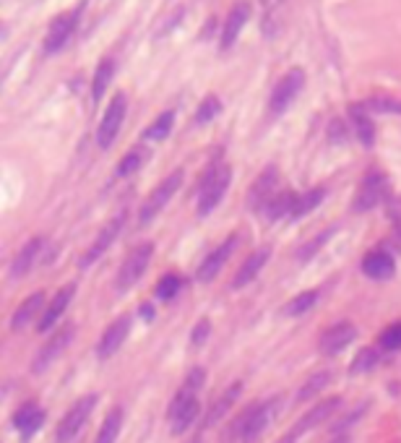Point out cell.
<instances>
[{"label":"cell","mask_w":401,"mask_h":443,"mask_svg":"<svg viewBox=\"0 0 401 443\" xmlns=\"http://www.w3.org/2000/svg\"><path fill=\"white\" fill-rule=\"evenodd\" d=\"M276 404L279 399H271V401H256V404H250L245 407V412L232 420L227 431L222 433V441L224 443H232V441H242V443H253L258 438L260 433L269 428V422L274 420V412H276Z\"/></svg>","instance_id":"obj_1"},{"label":"cell","mask_w":401,"mask_h":443,"mask_svg":"<svg viewBox=\"0 0 401 443\" xmlns=\"http://www.w3.org/2000/svg\"><path fill=\"white\" fill-rule=\"evenodd\" d=\"M229 180H232V170L227 164H211L208 167L206 177L201 183V193H198V214L206 216L217 209V204L224 198V191L229 188Z\"/></svg>","instance_id":"obj_2"},{"label":"cell","mask_w":401,"mask_h":443,"mask_svg":"<svg viewBox=\"0 0 401 443\" xmlns=\"http://www.w3.org/2000/svg\"><path fill=\"white\" fill-rule=\"evenodd\" d=\"M152 256H154V243H141V245H136V248L128 253V259L123 261V266L118 271V279H115V287L118 292H125L130 290L136 281L141 279L146 269H149V263H152Z\"/></svg>","instance_id":"obj_3"},{"label":"cell","mask_w":401,"mask_h":443,"mask_svg":"<svg viewBox=\"0 0 401 443\" xmlns=\"http://www.w3.org/2000/svg\"><path fill=\"white\" fill-rule=\"evenodd\" d=\"M97 407V394H87L78 401H73V407L65 412L63 420L57 422V431H55V441L57 443H68L78 435V431L84 428V422L89 420L91 410Z\"/></svg>","instance_id":"obj_4"},{"label":"cell","mask_w":401,"mask_h":443,"mask_svg":"<svg viewBox=\"0 0 401 443\" xmlns=\"http://www.w3.org/2000/svg\"><path fill=\"white\" fill-rule=\"evenodd\" d=\"M125 112H128V99L123 92H118L115 97L109 99L107 110H105V115L99 120V128H97V144L99 149H109L115 139H118L120 133V125H123V120H125Z\"/></svg>","instance_id":"obj_5"},{"label":"cell","mask_w":401,"mask_h":443,"mask_svg":"<svg viewBox=\"0 0 401 443\" xmlns=\"http://www.w3.org/2000/svg\"><path fill=\"white\" fill-rule=\"evenodd\" d=\"M386 193H389L386 175L380 173V170H370V173L362 177V183H359V191L357 196H355V201H352V209H355L357 214H365V211L375 209L378 204H383Z\"/></svg>","instance_id":"obj_6"},{"label":"cell","mask_w":401,"mask_h":443,"mask_svg":"<svg viewBox=\"0 0 401 443\" xmlns=\"http://www.w3.org/2000/svg\"><path fill=\"white\" fill-rule=\"evenodd\" d=\"M305 87V73L303 68H292L289 73H284L279 81H276V87L271 92V99H269V112H271L274 118L276 115H282L284 110L292 105L297 94L303 92Z\"/></svg>","instance_id":"obj_7"},{"label":"cell","mask_w":401,"mask_h":443,"mask_svg":"<svg viewBox=\"0 0 401 443\" xmlns=\"http://www.w3.org/2000/svg\"><path fill=\"white\" fill-rule=\"evenodd\" d=\"M180 185H183V170H175V173L167 175L162 183H159L152 191L149 201L141 206V211H139V222H141V225L152 222L154 216L159 214L164 206H167V201H170V198H172V196L180 191Z\"/></svg>","instance_id":"obj_8"},{"label":"cell","mask_w":401,"mask_h":443,"mask_svg":"<svg viewBox=\"0 0 401 443\" xmlns=\"http://www.w3.org/2000/svg\"><path fill=\"white\" fill-rule=\"evenodd\" d=\"M81 11H84V3L76 6L73 11L57 16V19L50 24V32L44 37V53L47 55L60 53L65 44L71 42V37H73V32H76V26H78V19H81Z\"/></svg>","instance_id":"obj_9"},{"label":"cell","mask_w":401,"mask_h":443,"mask_svg":"<svg viewBox=\"0 0 401 443\" xmlns=\"http://www.w3.org/2000/svg\"><path fill=\"white\" fill-rule=\"evenodd\" d=\"M73 334H76V329H73V324H65L63 329H57L47 342H44V347L37 352V357H34L32 363V373L34 376H39V373H44L47 367L53 365L55 360H57V355L63 352L65 347L71 345V339H73Z\"/></svg>","instance_id":"obj_10"},{"label":"cell","mask_w":401,"mask_h":443,"mask_svg":"<svg viewBox=\"0 0 401 443\" xmlns=\"http://www.w3.org/2000/svg\"><path fill=\"white\" fill-rule=\"evenodd\" d=\"M123 225H125V216L118 214L115 219H112V222H107L105 227L99 229L97 240H94V243L89 245L87 253H84V256L78 259V266H81V269H89V266H94V263H97V261L102 259V253H105V250H107L109 245H112V243L118 240V235H120V229H123Z\"/></svg>","instance_id":"obj_11"},{"label":"cell","mask_w":401,"mask_h":443,"mask_svg":"<svg viewBox=\"0 0 401 443\" xmlns=\"http://www.w3.org/2000/svg\"><path fill=\"white\" fill-rule=\"evenodd\" d=\"M276 183H279V173H276V167H266L263 173L256 177V183H253V188H250L248 193V209L250 211H258V209H266V204L271 201L274 196V188H276Z\"/></svg>","instance_id":"obj_12"},{"label":"cell","mask_w":401,"mask_h":443,"mask_svg":"<svg viewBox=\"0 0 401 443\" xmlns=\"http://www.w3.org/2000/svg\"><path fill=\"white\" fill-rule=\"evenodd\" d=\"M128 331H130V315H120V318H115V321L105 329L102 339H99V345H97L99 360H107V357L115 355L120 347H123V342H125Z\"/></svg>","instance_id":"obj_13"},{"label":"cell","mask_w":401,"mask_h":443,"mask_svg":"<svg viewBox=\"0 0 401 443\" xmlns=\"http://www.w3.org/2000/svg\"><path fill=\"white\" fill-rule=\"evenodd\" d=\"M355 336H357V329L355 324H349V321H341V324H334L331 329H326L323 334H321V352L323 355H339L344 347H349L355 342Z\"/></svg>","instance_id":"obj_14"},{"label":"cell","mask_w":401,"mask_h":443,"mask_svg":"<svg viewBox=\"0 0 401 443\" xmlns=\"http://www.w3.org/2000/svg\"><path fill=\"white\" fill-rule=\"evenodd\" d=\"M238 243H240V238H238V235H232V238L224 240V243H222L217 250H211L206 259H204V263L198 266V271H195L198 281H211V279H214L219 271H222V266L227 263L229 256H232V250L238 248Z\"/></svg>","instance_id":"obj_15"},{"label":"cell","mask_w":401,"mask_h":443,"mask_svg":"<svg viewBox=\"0 0 401 443\" xmlns=\"http://www.w3.org/2000/svg\"><path fill=\"white\" fill-rule=\"evenodd\" d=\"M73 295H76V284H65L63 290L55 292L53 300L44 305L42 318H39V326H37V329H39V331H50V329L63 318V313L68 311L71 300H73Z\"/></svg>","instance_id":"obj_16"},{"label":"cell","mask_w":401,"mask_h":443,"mask_svg":"<svg viewBox=\"0 0 401 443\" xmlns=\"http://www.w3.org/2000/svg\"><path fill=\"white\" fill-rule=\"evenodd\" d=\"M44 422V410L37 401H24L19 410L13 412V428L19 431L24 441H29L34 433L42 428Z\"/></svg>","instance_id":"obj_17"},{"label":"cell","mask_w":401,"mask_h":443,"mask_svg":"<svg viewBox=\"0 0 401 443\" xmlns=\"http://www.w3.org/2000/svg\"><path fill=\"white\" fill-rule=\"evenodd\" d=\"M250 13H253V8H250L248 0H238V3L232 6L227 21H224V29H222V50H229L232 44L238 42V37L240 32H242V26L248 24Z\"/></svg>","instance_id":"obj_18"},{"label":"cell","mask_w":401,"mask_h":443,"mask_svg":"<svg viewBox=\"0 0 401 443\" xmlns=\"http://www.w3.org/2000/svg\"><path fill=\"white\" fill-rule=\"evenodd\" d=\"M339 407H341V397H328V399L318 401L313 410H308L303 417H300V422L294 425V433H297V435H303V433L318 428V425L328 420L334 412H339Z\"/></svg>","instance_id":"obj_19"},{"label":"cell","mask_w":401,"mask_h":443,"mask_svg":"<svg viewBox=\"0 0 401 443\" xmlns=\"http://www.w3.org/2000/svg\"><path fill=\"white\" fill-rule=\"evenodd\" d=\"M362 271L368 274L370 279H391L393 271H396V261L389 250H370L368 256L362 259Z\"/></svg>","instance_id":"obj_20"},{"label":"cell","mask_w":401,"mask_h":443,"mask_svg":"<svg viewBox=\"0 0 401 443\" xmlns=\"http://www.w3.org/2000/svg\"><path fill=\"white\" fill-rule=\"evenodd\" d=\"M240 394H242V383L238 381V383H232V386H229V389L224 391L214 404H211V410L206 412V417H204V422H201V428L208 431V428H214L222 417H227L229 410L235 407V401L240 399Z\"/></svg>","instance_id":"obj_21"},{"label":"cell","mask_w":401,"mask_h":443,"mask_svg":"<svg viewBox=\"0 0 401 443\" xmlns=\"http://www.w3.org/2000/svg\"><path fill=\"white\" fill-rule=\"evenodd\" d=\"M198 415H201V399H190V401H183V404H170L167 417H170V425H172L175 435H183L195 422Z\"/></svg>","instance_id":"obj_22"},{"label":"cell","mask_w":401,"mask_h":443,"mask_svg":"<svg viewBox=\"0 0 401 443\" xmlns=\"http://www.w3.org/2000/svg\"><path fill=\"white\" fill-rule=\"evenodd\" d=\"M42 311H44V292H32V295L16 308V313H13L11 318V331H21L24 326L32 324Z\"/></svg>","instance_id":"obj_23"},{"label":"cell","mask_w":401,"mask_h":443,"mask_svg":"<svg viewBox=\"0 0 401 443\" xmlns=\"http://www.w3.org/2000/svg\"><path fill=\"white\" fill-rule=\"evenodd\" d=\"M42 248H44V238L29 240V243L16 253V259L11 261V279H19L24 274H29V269L34 266V261L42 253Z\"/></svg>","instance_id":"obj_24"},{"label":"cell","mask_w":401,"mask_h":443,"mask_svg":"<svg viewBox=\"0 0 401 443\" xmlns=\"http://www.w3.org/2000/svg\"><path fill=\"white\" fill-rule=\"evenodd\" d=\"M266 261H269V248H260L256 250V253H250L248 259H245V263H242L238 269V274H235L232 287H235V290H242L245 284H250V281L258 277V271L266 266Z\"/></svg>","instance_id":"obj_25"},{"label":"cell","mask_w":401,"mask_h":443,"mask_svg":"<svg viewBox=\"0 0 401 443\" xmlns=\"http://www.w3.org/2000/svg\"><path fill=\"white\" fill-rule=\"evenodd\" d=\"M349 115H352V125H355V136L359 139V144L370 149L375 144V125L368 115V105H352L349 107Z\"/></svg>","instance_id":"obj_26"},{"label":"cell","mask_w":401,"mask_h":443,"mask_svg":"<svg viewBox=\"0 0 401 443\" xmlns=\"http://www.w3.org/2000/svg\"><path fill=\"white\" fill-rule=\"evenodd\" d=\"M323 196H326L323 188H313V191H305V193H294L287 219H300V216L310 214L313 209H318V206H321Z\"/></svg>","instance_id":"obj_27"},{"label":"cell","mask_w":401,"mask_h":443,"mask_svg":"<svg viewBox=\"0 0 401 443\" xmlns=\"http://www.w3.org/2000/svg\"><path fill=\"white\" fill-rule=\"evenodd\" d=\"M204 381H206V370H204V367H193V370L185 376L180 391L175 394L172 404H183V401L198 399V394H201V389H204Z\"/></svg>","instance_id":"obj_28"},{"label":"cell","mask_w":401,"mask_h":443,"mask_svg":"<svg viewBox=\"0 0 401 443\" xmlns=\"http://www.w3.org/2000/svg\"><path fill=\"white\" fill-rule=\"evenodd\" d=\"M120 428H123V410H120V407H112L109 415L105 417V422H102L94 443H115L120 435Z\"/></svg>","instance_id":"obj_29"},{"label":"cell","mask_w":401,"mask_h":443,"mask_svg":"<svg viewBox=\"0 0 401 443\" xmlns=\"http://www.w3.org/2000/svg\"><path fill=\"white\" fill-rule=\"evenodd\" d=\"M331 373L328 370H321V373H313L310 379L305 381L303 386H300V391H297V401H308L313 399V397H318L323 389H328V383H331Z\"/></svg>","instance_id":"obj_30"},{"label":"cell","mask_w":401,"mask_h":443,"mask_svg":"<svg viewBox=\"0 0 401 443\" xmlns=\"http://www.w3.org/2000/svg\"><path fill=\"white\" fill-rule=\"evenodd\" d=\"M112 73H115V63H112V58H105V60L97 65V73H94V81H91V99H94V102L102 99L105 89H107L109 81H112Z\"/></svg>","instance_id":"obj_31"},{"label":"cell","mask_w":401,"mask_h":443,"mask_svg":"<svg viewBox=\"0 0 401 443\" xmlns=\"http://www.w3.org/2000/svg\"><path fill=\"white\" fill-rule=\"evenodd\" d=\"M175 125V110H167V112H162L159 118L154 120L149 128L143 130V141H162L170 136V130H172Z\"/></svg>","instance_id":"obj_32"},{"label":"cell","mask_w":401,"mask_h":443,"mask_svg":"<svg viewBox=\"0 0 401 443\" xmlns=\"http://www.w3.org/2000/svg\"><path fill=\"white\" fill-rule=\"evenodd\" d=\"M292 198L294 193H276L266 204V219H271V222H276V219H287V214H289V206H292Z\"/></svg>","instance_id":"obj_33"},{"label":"cell","mask_w":401,"mask_h":443,"mask_svg":"<svg viewBox=\"0 0 401 443\" xmlns=\"http://www.w3.org/2000/svg\"><path fill=\"white\" fill-rule=\"evenodd\" d=\"M378 349L375 347H362L357 352V357L352 360V373H368V370H373V367L378 365Z\"/></svg>","instance_id":"obj_34"},{"label":"cell","mask_w":401,"mask_h":443,"mask_svg":"<svg viewBox=\"0 0 401 443\" xmlns=\"http://www.w3.org/2000/svg\"><path fill=\"white\" fill-rule=\"evenodd\" d=\"M315 303H318V290L300 292V295L294 297L292 303L287 305V315H303V313H308V311H310Z\"/></svg>","instance_id":"obj_35"},{"label":"cell","mask_w":401,"mask_h":443,"mask_svg":"<svg viewBox=\"0 0 401 443\" xmlns=\"http://www.w3.org/2000/svg\"><path fill=\"white\" fill-rule=\"evenodd\" d=\"M183 287V279L177 274H164L162 279L157 281V297L159 300H172L175 295Z\"/></svg>","instance_id":"obj_36"},{"label":"cell","mask_w":401,"mask_h":443,"mask_svg":"<svg viewBox=\"0 0 401 443\" xmlns=\"http://www.w3.org/2000/svg\"><path fill=\"white\" fill-rule=\"evenodd\" d=\"M219 110H222V105H219V99L214 97V94H208L201 105H198V110H195V125H201V123H208V120H214L219 115Z\"/></svg>","instance_id":"obj_37"},{"label":"cell","mask_w":401,"mask_h":443,"mask_svg":"<svg viewBox=\"0 0 401 443\" xmlns=\"http://www.w3.org/2000/svg\"><path fill=\"white\" fill-rule=\"evenodd\" d=\"M368 404H370V401H362V404L357 407V412H349V415H344L341 420L334 422V425H331V433H334V435H339V433H347L349 428H352V425H355V422H357L359 417L368 412Z\"/></svg>","instance_id":"obj_38"},{"label":"cell","mask_w":401,"mask_h":443,"mask_svg":"<svg viewBox=\"0 0 401 443\" xmlns=\"http://www.w3.org/2000/svg\"><path fill=\"white\" fill-rule=\"evenodd\" d=\"M378 345L383 347V349H401V321L399 324H391L383 334H380V339H378Z\"/></svg>","instance_id":"obj_39"},{"label":"cell","mask_w":401,"mask_h":443,"mask_svg":"<svg viewBox=\"0 0 401 443\" xmlns=\"http://www.w3.org/2000/svg\"><path fill=\"white\" fill-rule=\"evenodd\" d=\"M141 162H143V154L141 152H130V154H125L123 159H120V164H118V175L120 177H128V175H133L139 167H141Z\"/></svg>","instance_id":"obj_40"},{"label":"cell","mask_w":401,"mask_h":443,"mask_svg":"<svg viewBox=\"0 0 401 443\" xmlns=\"http://www.w3.org/2000/svg\"><path fill=\"white\" fill-rule=\"evenodd\" d=\"M331 232H334V229H326V232H321V235H318V240H313V243H308V245H303V248H300V261L313 259L315 253H318V248L323 245L326 240L331 238Z\"/></svg>","instance_id":"obj_41"},{"label":"cell","mask_w":401,"mask_h":443,"mask_svg":"<svg viewBox=\"0 0 401 443\" xmlns=\"http://www.w3.org/2000/svg\"><path fill=\"white\" fill-rule=\"evenodd\" d=\"M370 110H375V112H401V102L396 99H386V97H375L368 102Z\"/></svg>","instance_id":"obj_42"},{"label":"cell","mask_w":401,"mask_h":443,"mask_svg":"<svg viewBox=\"0 0 401 443\" xmlns=\"http://www.w3.org/2000/svg\"><path fill=\"white\" fill-rule=\"evenodd\" d=\"M208 331H211V324L208 321H198V326L193 329V345H201L208 336Z\"/></svg>","instance_id":"obj_43"},{"label":"cell","mask_w":401,"mask_h":443,"mask_svg":"<svg viewBox=\"0 0 401 443\" xmlns=\"http://www.w3.org/2000/svg\"><path fill=\"white\" fill-rule=\"evenodd\" d=\"M297 438H300V435H297V433H287V435H284V438H279V441L276 443H297Z\"/></svg>","instance_id":"obj_44"},{"label":"cell","mask_w":401,"mask_h":443,"mask_svg":"<svg viewBox=\"0 0 401 443\" xmlns=\"http://www.w3.org/2000/svg\"><path fill=\"white\" fill-rule=\"evenodd\" d=\"M331 443H352V438H349L347 433H339V435H334V441Z\"/></svg>","instance_id":"obj_45"},{"label":"cell","mask_w":401,"mask_h":443,"mask_svg":"<svg viewBox=\"0 0 401 443\" xmlns=\"http://www.w3.org/2000/svg\"><path fill=\"white\" fill-rule=\"evenodd\" d=\"M141 313H143V318H152L154 311H152V308H149V305H143V308H141Z\"/></svg>","instance_id":"obj_46"},{"label":"cell","mask_w":401,"mask_h":443,"mask_svg":"<svg viewBox=\"0 0 401 443\" xmlns=\"http://www.w3.org/2000/svg\"><path fill=\"white\" fill-rule=\"evenodd\" d=\"M188 443H204V441H201V438H198V435H195V438H190V441H188Z\"/></svg>","instance_id":"obj_47"}]
</instances>
